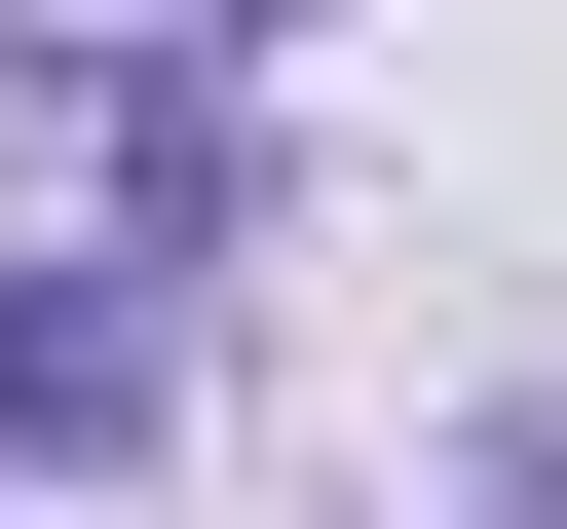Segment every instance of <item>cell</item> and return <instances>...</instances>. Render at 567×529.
<instances>
[{
  "instance_id": "obj_1",
  "label": "cell",
  "mask_w": 567,
  "mask_h": 529,
  "mask_svg": "<svg viewBox=\"0 0 567 529\" xmlns=\"http://www.w3.org/2000/svg\"><path fill=\"white\" fill-rule=\"evenodd\" d=\"M114 416H152V303L39 264V303H0V454H114Z\"/></svg>"
}]
</instances>
